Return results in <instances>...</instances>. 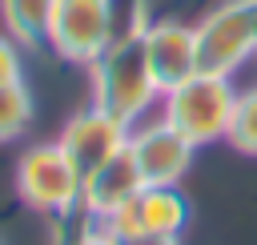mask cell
<instances>
[{"mask_svg":"<svg viewBox=\"0 0 257 245\" xmlns=\"http://www.w3.org/2000/svg\"><path fill=\"white\" fill-rule=\"evenodd\" d=\"M88 68H92V104L124 125H137L145 108L161 96L145 60V32L116 36Z\"/></svg>","mask_w":257,"mask_h":245,"instance_id":"cell-1","label":"cell"},{"mask_svg":"<svg viewBox=\"0 0 257 245\" xmlns=\"http://www.w3.org/2000/svg\"><path fill=\"white\" fill-rule=\"evenodd\" d=\"M233 104H237V88L229 84V76L197 72L173 92H165V120L201 149L229 137Z\"/></svg>","mask_w":257,"mask_h":245,"instance_id":"cell-2","label":"cell"},{"mask_svg":"<svg viewBox=\"0 0 257 245\" xmlns=\"http://www.w3.org/2000/svg\"><path fill=\"white\" fill-rule=\"evenodd\" d=\"M257 52L253 0H221L197 24V72L233 76Z\"/></svg>","mask_w":257,"mask_h":245,"instance_id":"cell-3","label":"cell"},{"mask_svg":"<svg viewBox=\"0 0 257 245\" xmlns=\"http://www.w3.org/2000/svg\"><path fill=\"white\" fill-rule=\"evenodd\" d=\"M16 193L28 209L44 213L48 221L68 213L80 201V173L64 157V149L52 145H32L16 161Z\"/></svg>","mask_w":257,"mask_h":245,"instance_id":"cell-4","label":"cell"},{"mask_svg":"<svg viewBox=\"0 0 257 245\" xmlns=\"http://www.w3.org/2000/svg\"><path fill=\"white\" fill-rule=\"evenodd\" d=\"M112 44V0H56L48 48L68 64H92Z\"/></svg>","mask_w":257,"mask_h":245,"instance_id":"cell-5","label":"cell"},{"mask_svg":"<svg viewBox=\"0 0 257 245\" xmlns=\"http://www.w3.org/2000/svg\"><path fill=\"white\" fill-rule=\"evenodd\" d=\"M197 145L181 137L165 116L141 129H128V157L145 185H177L193 165Z\"/></svg>","mask_w":257,"mask_h":245,"instance_id":"cell-6","label":"cell"},{"mask_svg":"<svg viewBox=\"0 0 257 245\" xmlns=\"http://www.w3.org/2000/svg\"><path fill=\"white\" fill-rule=\"evenodd\" d=\"M128 129L133 125H124V120H116V116H108V112H100L92 104V108L76 112L64 125V133L56 137V145L64 149V157L72 161V169L80 173V185H84L88 173H96L104 161H112L116 153H124Z\"/></svg>","mask_w":257,"mask_h":245,"instance_id":"cell-7","label":"cell"},{"mask_svg":"<svg viewBox=\"0 0 257 245\" xmlns=\"http://www.w3.org/2000/svg\"><path fill=\"white\" fill-rule=\"evenodd\" d=\"M104 225H108V233L181 237V229L189 225V201L177 185H141Z\"/></svg>","mask_w":257,"mask_h":245,"instance_id":"cell-8","label":"cell"},{"mask_svg":"<svg viewBox=\"0 0 257 245\" xmlns=\"http://www.w3.org/2000/svg\"><path fill=\"white\" fill-rule=\"evenodd\" d=\"M145 60L157 92H173L189 76H197V28L181 20H149L145 28Z\"/></svg>","mask_w":257,"mask_h":245,"instance_id":"cell-9","label":"cell"},{"mask_svg":"<svg viewBox=\"0 0 257 245\" xmlns=\"http://www.w3.org/2000/svg\"><path fill=\"white\" fill-rule=\"evenodd\" d=\"M141 185H145V181H141V173H137V165H133V157H128V145H124V153H116L112 161H104L96 173L84 177L80 201H84L100 221H108Z\"/></svg>","mask_w":257,"mask_h":245,"instance_id":"cell-10","label":"cell"},{"mask_svg":"<svg viewBox=\"0 0 257 245\" xmlns=\"http://www.w3.org/2000/svg\"><path fill=\"white\" fill-rule=\"evenodd\" d=\"M52 8L56 0H0L4 24L12 32V40L20 48H48V24H52Z\"/></svg>","mask_w":257,"mask_h":245,"instance_id":"cell-11","label":"cell"},{"mask_svg":"<svg viewBox=\"0 0 257 245\" xmlns=\"http://www.w3.org/2000/svg\"><path fill=\"white\" fill-rule=\"evenodd\" d=\"M48 245H112V233L84 201H76L68 213L48 221Z\"/></svg>","mask_w":257,"mask_h":245,"instance_id":"cell-12","label":"cell"},{"mask_svg":"<svg viewBox=\"0 0 257 245\" xmlns=\"http://www.w3.org/2000/svg\"><path fill=\"white\" fill-rule=\"evenodd\" d=\"M28 125H32V92L20 80L0 84V145L16 141Z\"/></svg>","mask_w":257,"mask_h":245,"instance_id":"cell-13","label":"cell"},{"mask_svg":"<svg viewBox=\"0 0 257 245\" xmlns=\"http://www.w3.org/2000/svg\"><path fill=\"white\" fill-rule=\"evenodd\" d=\"M237 153L245 157H257V84L237 92V104H233V120H229V137H225Z\"/></svg>","mask_w":257,"mask_h":245,"instance_id":"cell-14","label":"cell"},{"mask_svg":"<svg viewBox=\"0 0 257 245\" xmlns=\"http://www.w3.org/2000/svg\"><path fill=\"white\" fill-rule=\"evenodd\" d=\"M8 80H20V52H16V40L0 36V84Z\"/></svg>","mask_w":257,"mask_h":245,"instance_id":"cell-15","label":"cell"},{"mask_svg":"<svg viewBox=\"0 0 257 245\" xmlns=\"http://www.w3.org/2000/svg\"><path fill=\"white\" fill-rule=\"evenodd\" d=\"M112 245H181V237H157V233H112Z\"/></svg>","mask_w":257,"mask_h":245,"instance_id":"cell-16","label":"cell"},{"mask_svg":"<svg viewBox=\"0 0 257 245\" xmlns=\"http://www.w3.org/2000/svg\"><path fill=\"white\" fill-rule=\"evenodd\" d=\"M253 16H257V0H253Z\"/></svg>","mask_w":257,"mask_h":245,"instance_id":"cell-17","label":"cell"}]
</instances>
